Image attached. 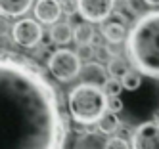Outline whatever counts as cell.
Instances as JSON below:
<instances>
[{"mask_svg":"<svg viewBox=\"0 0 159 149\" xmlns=\"http://www.w3.org/2000/svg\"><path fill=\"white\" fill-rule=\"evenodd\" d=\"M127 55L140 75L159 78V10L136 19L127 34Z\"/></svg>","mask_w":159,"mask_h":149,"instance_id":"obj_2","label":"cell"},{"mask_svg":"<svg viewBox=\"0 0 159 149\" xmlns=\"http://www.w3.org/2000/svg\"><path fill=\"white\" fill-rule=\"evenodd\" d=\"M12 37H14L16 44H19L21 48H35L42 40V27L39 21L23 17L17 23H14Z\"/></svg>","mask_w":159,"mask_h":149,"instance_id":"obj_5","label":"cell"},{"mask_svg":"<svg viewBox=\"0 0 159 149\" xmlns=\"http://www.w3.org/2000/svg\"><path fill=\"white\" fill-rule=\"evenodd\" d=\"M129 65H127V61L123 59L121 55H117V57H111V61L107 63V73H109V77H113V78H121L125 73L129 71Z\"/></svg>","mask_w":159,"mask_h":149,"instance_id":"obj_17","label":"cell"},{"mask_svg":"<svg viewBox=\"0 0 159 149\" xmlns=\"http://www.w3.org/2000/svg\"><path fill=\"white\" fill-rule=\"evenodd\" d=\"M130 149H159V122L146 121L136 126L130 136Z\"/></svg>","mask_w":159,"mask_h":149,"instance_id":"obj_7","label":"cell"},{"mask_svg":"<svg viewBox=\"0 0 159 149\" xmlns=\"http://www.w3.org/2000/svg\"><path fill=\"white\" fill-rule=\"evenodd\" d=\"M107 67H104L100 61H88L81 67L79 77L83 78V82L86 84H96V86H104V82L109 78L107 77Z\"/></svg>","mask_w":159,"mask_h":149,"instance_id":"obj_9","label":"cell"},{"mask_svg":"<svg viewBox=\"0 0 159 149\" xmlns=\"http://www.w3.org/2000/svg\"><path fill=\"white\" fill-rule=\"evenodd\" d=\"M71 119L79 124H98V121L107 113V94L96 84H77L67 96Z\"/></svg>","mask_w":159,"mask_h":149,"instance_id":"obj_3","label":"cell"},{"mask_svg":"<svg viewBox=\"0 0 159 149\" xmlns=\"http://www.w3.org/2000/svg\"><path fill=\"white\" fill-rule=\"evenodd\" d=\"M61 4L60 0H37L35 4V17L39 23L44 25H54L61 17Z\"/></svg>","mask_w":159,"mask_h":149,"instance_id":"obj_8","label":"cell"},{"mask_svg":"<svg viewBox=\"0 0 159 149\" xmlns=\"http://www.w3.org/2000/svg\"><path fill=\"white\" fill-rule=\"evenodd\" d=\"M119 124H121V121L117 119V115L107 111L104 117L98 121V130H100L102 134H106V136H107V134H115L117 128H119Z\"/></svg>","mask_w":159,"mask_h":149,"instance_id":"obj_15","label":"cell"},{"mask_svg":"<svg viewBox=\"0 0 159 149\" xmlns=\"http://www.w3.org/2000/svg\"><path fill=\"white\" fill-rule=\"evenodd\" d=\"M94 37H96V33H94V27H92V23H79V25L73 27V40L79 44V46H84V44H92L94 42Z\"/></svg>","mask_w":159,"mask_h":149,"instance_id":"obj_14","label":"cell"},{"mask_svg":"<svg viewBox=\"0 0 159 149\" xmlns=\"http://www.w3.org/2000/svg\"><path fill=\"white\" fill-rule=\"evenodd\" d=\"M77 55H79V59H81V61H86V63H88V59H92V57H94V48H92V44L79 46Z\"/></svg>","mask_w":159,"mask_h":149,"instance_id":"obj_20","label":"cell"},{"mask_svg":"<svg viewBox=\"0 0 159 149\" xmlns=\"http://www.w3.org/2000/svg\"><path fill=\"white\" fill-rule=\"evenodd\" d=\"M106 143H107L106 134H102L100 130H88L75 140L73 149H106Z\"/></svg>","mask_w":159,"mask_h":149,"instance_id":"obj_10","label":"cell"},{"mask_svg":"<svg viewBox=\"0 0 159 149\" xmlns=\"http://www.w3.org/2000/svg\"><path fill=\"white\" fill-rule=\"evenodd\" d=\"M106 149H130V145H129L127 140H123L121 136H113V138H107Z\"/></svg>","mask_w":159,"mask_h":149,"instance_id":"obj_19","label":"cell"},{"mask_svg":"<svg viewBox=\"0 0 159 149\" xmlns=\"http://www.w3.org/2000/svg\"><path fill=\"white\" fill-rule=\"evenodd\" d=\"M121 84H123L125 90L134 92V90H138L140 84H142V75L136 71V69H129V71L121 77Z\"/></svg>","mask_w":159,"mask_h":149,"instance_id":"obj_16","label":"cell"},{"mask_svg":"<svg viewBox=\"0 0 159 149\" xmlns=\"http://www.w3.org/2000/svg\"><path fill=\"white\" fill-rule=\"evenodd\" d=\"M81 67H83V61L79 59L77 52L67 48L56 50L48 57V71L60 82H69V80L77 78L79 73H81Z\"/></svg>","mask_w":159,"mask_h":149,"instance_id":"obj_4","label":"cell"},{"mask_svg":"<svg viewBox=\"0 0 159 149\" xmlns=\"http://www.w3.org/2000/svg\"><path fill=\"white\" fill-rule=\"evenodd\" d=\"M102 34H104V38L107 42H123L125 38H127V29H125L123 23L119 21H109V23H104L102 25Z\"/></svg>","mask_w":159,"mask_h":149,"instance_id":"obj_13","label":"cell"},{"mask_svg":"<svg viewBox=\"0 0 159 149\" xmlns=\"http://www.w3.org/2000/svg\"><path fill=\"white\" fill-rule=\"evenodd\" d=\"M12 23L8 21V17L6 15H0V38H4V37H8L10 33H12Z\"/></svg>","mask_w":159,"mask_h":149,"instance_id":"obj_22","label":"cell"},{"mask_svg":"<svg viewBox=\"0 0 159 149\" xmlns=\"http://www.w3.org/2000/svg\"><path fill=\"white\" fill-rule=\"evenodd\" d=\"M125 2H130V0H125Z\"/></svg>","mask_w":159,"mask_h":149,"instance_id":"obj_24","label":"cell"},{"mask_svg":"<svg viewBox=\"0 0 159 149\" xmlns=\"http://www.w3.org/2000/svg\"><path fill=\"white\" fill-rule=\"evenodd\" d=\"M50 38L54 44H67V42H71L73 40V27L69 25L67 21H58V23H54L52 29H50Z\"/></svg>","mask_w":159,"mask_h":149,"instance_id":"obj_12","label":"cell"},{"mask_svg":"<svg viewBox=\"0 0 159 149\" xmlns=\"http://www.w3.org/2000/svg\"><path fill=\"white\" fill-rule=\"evenodd\" d=\"M148 6H159V0H144Z\"/></svg>","mask_w":159,"mask_h":149,"instance_id":"obj_23","label":"cell"},{"mask_svg":"<svg viewBox=\"0 0 159 149\" xmlns=\"http://www.w3.org/2000/svg\"><path fill=\"white\" fill-rule=\"evenodd\" d=\"M113 10L115 0H77V11L88 23H102L106 21Z\"/></svg>","mask_w":159,"mask_h":149,"instance_id":"obj_6","label":"cell"},{"mask_svg":"<svg viewBox=\"0 0 159 149\" xmlns=\"http://www.w3.org/2000/svg\"><path fill=\"white\" fill-rule=\"evenodd\" d=\"M35 0H0V14L6 17H21L33 8Z\"/></svg>","mask_w":159,"mask_h":149,"instance_id":"obj_11","label":"cell"},{"mask_svg":"<svg viewBox=\"0 0 159 149\" xmlns=\"http://www.w3.org/2000/svg\"><path fill=\"white\" fill-rule=\"evenodd\" d=\"M60 98L40 69L0 55V149H63Z\"/></svg>","mask_w":159,"mask_h":149,"instance_id":"obj_1","label":"cell"},{"mask_svg":"<svg viewBox=\"0 0 159 149\" xmlns=\"http://www.w3.org/2000/svg\"><path fill=\"white\" fill-rule=\"evenodd\" d=\"M107 111L109 113H119V111H123V99H121V96H109L107 98Z\"/></svg>","mask_w":159,"mask_h":149,"instance_id":"obj_21","label":"cell"},{"mask_svg":"<svg viewBox=\"0 0 159 149\" xmlns=\"http://www.w3.org/2000/svg\"><path fill=\"white\" fill-rule=\"evenodd\" d=\"M102 88H104V92L107 94V98L109 96H121V92L125 90L123 84H121V78H113V77H109Z\"/></svg>","mask_w":159,"mask_h":149,"instance_id":"obj_18","label":"cell"}]
</instances>
